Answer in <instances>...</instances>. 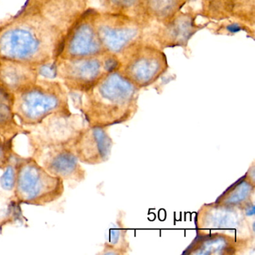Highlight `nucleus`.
Masks as SVG:
<instances>
[{
	"mask_svg": "<svg viewBox=\"0 0 255 255\" xmlns=\"http://www.w3.org/2000/svg\"><path fill=\"white\" fill-rule=\"evenodd\" d=\"M16 181L13 195L21 204L45 207L62 198L63 179L52 175L32 156L15 153Z\"/></svg>",
	"mask_w": 255,
	"mask_h": 255,
	"instance_id": "obj_4",
	"label": "nucleus"
},
{
	"mask_svg": "<svg viewBox=\"0 0 255 255\" xmlns=\"http://www.w3.org/2000/svg\"><path fill=\"white\" fill-rule=\"evenodd\" d=\"M167 32L172 43L183 44L187 42L194 32L193 21L186 16L179 17L171 23Z\"/></svg>",
	"mask_w": 255,
	"mask_h": 255,
	"instance_id": "obj_17",
	"label": "nucleus"
},
{
	"mask_svg": "<svg viewBox=\"0 0 255 255\" xmlns=\"http://www.w3.org/2000/svg\"><path fill=\"white\" fill-rule=\"evenodd\" d=\"M14 153V140H5L0 136V170L6 168Z\"/></svg>",
	"mask_w": 255,
	"mask_h": 255,
	"instance_id": "obj_20",
	"label": "nucleus"
},
{
	"mask_svg": "<svg viewBox=\"0 0 255 255\" xmlns=\"http://www.w3.org/2000/svg\"><path fill=\"white\" fill-rule=\"evenodd\" d=\"M96 12L89 8L82 14L67 35L58 59H81L105 53L95 28Z\"/></svg>",
	"mask_w": 255,
	"mask_h": 255,
	"instance_id": "obj_8",
	"label": "nucleus"
},
{
	"mask_svg": "<svg viewBox=\"0 0 255 255\" xmlns=\"http://www.w3.org/2000/svg\"><path fill=\"white\" fill-rule=\"evenodd\" d=\"M255 192V183L245 174L237 181L230 186L215 203L228 207H236L244 210L253 204L252 198Z\"/></svg>",
	"mask_w": 255,
	"mask_h": 255,
	"instance_id": "obj_16",
	"label": "nucleus"
},
{
	"mask_svg": "<svg viewBox=\"0 0 255 255\" xmlns=\"http://www.w3.org/2000/svg\"><path fill=\"white\" fill-rule=\"evenodd\" d=\"M105 53L81 59H58L54 62L56 79L69 94H81L93 87L106 74Z\"/></svg>",
	"mask_w": 255,
	"mask_h": 255,
	"instance_id": "obj_7",
	"label": "nucleus"
},
{
	"mask_svg": "<svg viewBox=\"0 0 255 255\" xmlns=\"http://www.w3.org/2000/svg\"><path fill=\"white\" fill-rule=\"evenodd\" d=\"M87 125L82 115L57 113L27 128L29 148L53 145H71L80 131Z\"/></svg>",
	"mask_w": 255,
	"mask_h": 255,
	"instance_id": "obj_6",
	"label": "nucleus"
},
{
	"mask_svg": "<svg viewBox=\"0 0 255 255\" xmlns=\"http://www.w3.org/2000/svg\"><path fill=\"white\" fill-rule=\"evenodd\" d=\"M88 8L87 0H26L15 14L0 20V58L54 63L71 28Z\"/></svg>",
	"mask_w": 255,
	"mask_h": 255,
	"instance_id": "obj_1",
	"label": "nucleus"
},
{
	"mask_svg": "<svg viewBox=\"0 0 255 255\" xmlns=\"http://www.w3.org/2000/svg\"><path fill=\"white\" fill-rule=\"evenodd\" d=\"M14 112L25 128L35 126L51 115L72 113L69 93L62 82L43 78L14 95Z\"/></svg>",
	"mask_w": 255,
	"mask_h": 255,
	"instance_id": "obj_3",
	"label": "nucleus"
},
{
	"mask_svg": "<svg viewBox=\"0 0 255 255\" xmlns=\"http://www.w3.org/2000/svg\"><path fill=\"white\" fill-rule=\"evenodd\" d=\"M38 78V65L0 58V87L8 93L15 95Z\"/></svg>",
	"mask_w": 255,
	"mask_h": 255,
	"instance_id": "obj_14",
	"label": "nucleus"
},
{
	"mask_svg": "<svg viewBox=\"0 0 255 255\" xmlns=\"http://www.w3.org/2000/svg\"><path fill=\"white\" fill-rule=\"evenodd\" d=\"M227 29L230 32H237L241 30L242 26L240 24H237V23H232V24L228 25L227 26Z\"/></svg>",
	"mask_w": 255,
	"mask_h": 255,
	"instance_id": "obj_22",
	"label": "nucleus"
},
{
	"mask_svg": "<svg viewBox=\"0 0 255 255\" xmlns=\"http://www.w3.org/2000/svg\"><path fill=\"white\" fill-rule=\"evenodd\" d=\"M251 240H240L219 234H199L183 254L189 255H234L247 249Z\"/></svg>",
	"mask_w": 255,
	"mask_h": 255,
	"instance_id": "obj_13",
	"label": "nucleus"
},
{
	"mask_svg": "<svg viewBox=\"0 0 255 255\" xmlns=\"http://www.w3.org/2000/svg\"><path fill=\"white\" fill-rule=\"evenodd\" d=\"M69 95L89 127L120 125L136 113L138 88L115 71L106 74L87 92Z\"/></svg>",
	"mask_w": 255,
	"mask_h": 255,
	"instance_id": "obj_2",
	"label": "nucleus"
},
{
	"mask_svg": "<svg viewBox=\"0 0 255 255\" xmlns=\"http://www.w3.org/2000/svg\"><path fill=\"white\" fill-rule=\"evenodd\" d=\"M241 209L221 204H204L197 213L195 225L199 234H219L240 240H251L250 223Z\"/></svg>",
	"mask_w": 255,
	"mask_h": 255,
	"instance_id": "obj_5",
	"label": "nucleus"
},
{
	"mask_svg": "<svg viewBox=\"0 0 255 255\" xmlns=\"http://www.w3.org/2000/svg\"><path fill=\"white\" fill-rule=\"evenodd\" d=\"M150 12L158 18H167L175 12L178 0H146Z\"/></svg>",
	"mask_w": 255,
	"mask_h": 255,
	"instance_id": "obj_18",
	"label": "nucleus"
},
{
	"mask_svg": "<svg viewBox=\"0 0 255 255\" xmlns=\"http://www.w3.org/2000/svg\"><path fill=\"white\" fill-rule=\"evenodd\" d=\"M107 2L111 5L112 7H117L118 8H130V7L135 5L139 0H107Z\"/></svg>",
	"mask_w": 255,
	"mask_h": 255,
	"instance_id": "obj_21",
	"label": "nucleus"
},
{
	"mask_svg": "<svg viewBox=\"0 0 255 255\" xmlns=\"http://www.w3.org/2000/svg\"><path fill=\"white\" fill-rule=\"evenodd\" d=\"M106 129L86 125L80 131L71 149L81 163L95 165L108 160L113 148V139Z\"/></svg>",
	"mask_w": 255,
	"mask_h": 255,
	"instance_id": "obj_12",
	"label": "nucleus"
},
{
	"mask_svg": "<svg viewBox=\"0 0 255 255\" xmlns=\"http://www.w3.org/2000/svg\"><path fill=\"white\" fill-rule=\"evenodd\" d=\"M28 133L27 128L16 120L14 95L0 87V136L5 140H14L17 135Z\"/></svg>",
	"mask_w": 255,
	"mask_h": 255,
	"instance_id": "obj_15",
	"label": "nucleus"
},
{
	"mask_svg": "<svg viewBox=\"0 0 255 255\" xmlns=\"http://www.w3.org/2000/svg\"><path fill=\"white\" fill-rule=\"evenodd\" d=\"M166 60L160 51L150 47H141L129 56L124 76L137 88L150 86L165 72Z\"/></svg>",
	"mask_w": 255,
	"mask_h": 255,
	"instance_id": "obj_11",
	"label": "nucleus"
},
{
	"mask_svg": "<svg viewBox=\"0 0 255 255\" xmlns=\"http://www.w3.org/2000/svg\"><path fill=\"white\" fill-rule=\"evenodd\" d=\"M95 25L98 38L106 53H121L135 43L139 36L137 25L129 19L97 11Z\"/></svg>",
	"mask_w": 255,
	"mask_h": 255,
	"instance_id": "obj_10",
	"label": "nucleus"
},
{
	"mask_svg": "<svg viewBox=\"0 0 255 255\" xmlns=\"http://www.w3.org/2000/svg\"><path fill=\"white\" fill-rule=\"evenodd\" d=\"M30 150V156L52 175L77 183L86 179V170L69 146H47Z\"/></svg>",
	"mask_w": 255,
	"mask_h": 255,
	"instance_id": "obj_9",
	"label": "nucleus"
},
{
	"mask_svg": "<svg viewBox=\"0 0 255 255\" xmlns=\"http://www.w3.org/2000/svg\"><path fill=\"white\" fill-rule=\"evenodd\" d=\"M15 153L8 166L4 170L3 174L0 177V186L4 190L11 192L14 190L16 181Z\"/></svg>",
	"mask_w": 255,
	"mask_h": 255,
	"instance_id": "obj_19",
	"label": "nucleus"
}]
</instances>
